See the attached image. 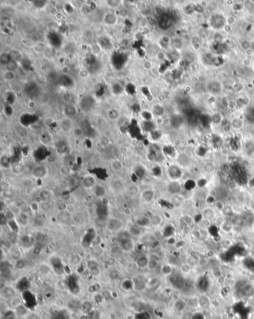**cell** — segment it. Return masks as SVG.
<instances>
[{"mask_svg":"<svg viewBox=\"0 0 254 319\" xmlns=\"http://www.w3.org/2000/svg\"><path fill=\"white\" fill-rule=\"evenodd\" d=\"M131 237L129 232H121L118 235V241L120 248L125 252L132 251L134 247V243Z\"/></svg>","mask_w":254,"mask_h":319,"instance_id":"obj_1","label":"cell"},{"mask_svg":"<svg viewBox=\"0 0 254 319\" xmlns=\"http://www.w3.org/2000/svg\"><path fill=\"white\" fill-rule=\"evenodd\" d=\"M166 175L170 181H180L183 177V169L179 165L172 164L166 169Z\"/></svg>","mask_w":254,"mask_h":319,"instance_id":"obj_2","label":"cell"},{"mask_svg":"<svg viewBox=\"0 0 254 319\" xmlns=\"http://www.w3.org/2000/svg\"><path fill=\"white\" fill-rule=\"evenodd\" d=\"M22 298L26 308L34 309L37 306L36 295L30 290H27L22 292Z\"/></svg>","mask_w":254,"mask_h":319,"instance_id":"obj_3","label":"cell"},{"mask_svg":"<svg viewBox=\"0 0 254 319\" xmlns=\"http://www.w3.org/2000/svg\"><path fill=\"white\" fill-rule=\"evenodd\" d=\"M109 187L116 194H121L125 190V183L120 178H113L110 181Z\"/></svg>","mask_w":254,"mask_h":319,"instance_id":"obj_4","label":"cell"},{"mask_svg":"<svg viewBox=\"0 0 254 319\" xmlns=\"http://www.w3.org/2000/svg\"><path fill=\"white\" fill-rule=\"evenodd\" d=\"M67 287L69 291L74 295H77L80 292V286L78 283V280L74 274L70 275L67 279Z\"/></svg>","mask_w":254,"mask_h":319,"instance_id":"obj_5","label":"cell"},{"mask_svg":"<svg viewBox=\"0 0 254 319\" xmlns=\"http://www.w3.org/2000/svg\"><path fill=\"white\" fill-rule=\"evenodd\" d=\"M157 23L159 27H160L161 29H168L172 24V17L171 16L169 13H162L159 17Z\"/></svg>","mask_w":254,"mask_h":319,"instance_id":"obj_6","label":"cell"},{"mask_svg":"<svg viewBox=\"0 0 254 319\" xmlns=\"http://www.w3.org/2000/svg\"><path fill=\"white\" fill-rule=\"evenodd\" d=\"M96 215L98 219L104 222L108 220V207L104 203H100L96 207Z\"/></svg>","mask_w":254,"mask_h":319,"instance_id":"obj_7","label":"cell"},{"mask_svg":"<svg viewBox=\"0 0 254 319\" xmlns=\"http://www.w3.org/2000/svg\"><path fill=\"white\" fill-rule=\"evenodd\" d=\"M52 268L57 274H63L64 273V266L61 258L57 257H53L50 260Z\"/></svg>","mask_w":254,"mask_h":319,"instance_id":"obj_8","label":"cell"},{"mask_svg":"<svg viewBox=\"0 0 254 319\" xmlns=\"http://www.w3.org/2000/svg\"><path fill=\"white\" fill-rule=\"evenodd\" d=\"M123 222L117 218H110L107 222V228L111 231H119L123 227Z\"/></svg>","mask_w":254,"mask_h":319,"instance_id":"obj_9","label":"cell"},{"mask_svg":"<svg viewBox=\"0 0 254 319\" xmlns=\"http://www.w3.org/2000/svg\"><path fill=\"white\" fill-rule=\"evenodd\" d=\"M48 170L46 166L44 165H37L34 166L32 169V175L35 178L41 179L44 178L48 175Z\"/></svg>","mask_w":254,"mask_h":319,"instance_id":"obj_10","label":"cell"},{"mask_svg":"<svg viewBox=\"0 0 254 319\" xmlns=\"http://www.w3.org/2000/svg\"><path fill=\"white\" fill-rule=\"evenodd\" d=\"M182 190V186L179 181H170L167 185V191L172 196L180 194Z\"/></svg>","mask_w":254,"mask_h":319,"instance_id":"obj_11","label":"cell"},{"mask_svg":"<svg viewBox=\"0 0 254 319\" xmlns=\"http://www.w3.org/2000/svg\"><path fill=\"white\" fill-rule=\"evenodd\" d=\"M81 184L86 189H93L97 184L96 178L92 175H87L81 180Z\"/></svg>","mask_w":254,"mask_h":319,"instance_id":"obj_12","label":"cell"},{"mask_svg":"<svg viewBox=\"0 0 254 319\" xmlns=\"http://www.w3.org/2000/svg\"><path fill=\"white\" fill-rule=\"evenodd\" d=\"M156 196V192L154 189H146L143 190L141 193V198L146 203H150L154 200Z\"/></svg>","mask_w":254,"mask_h":319,"instance_id":"obj_13","label":"cell"},{"mask_svg":"<svg viewBox=\"0 0 254 319\" xmlns=\"http://www.w3.org/2000/svg\"><path fill=\"white\" fill-rule=\"evenodd\" d=\"M92 193H93L94 196L96 197V198H103L106 196L107 190L103 185L97 183L93 187V189H92Z\"/></svg>","mask_w":254,"mask_h":319,"instance_id":"obj_14","label":"cell"},{"mask_svg":"<svg viewBox=\"0 0 254 319\" xmlns=\"http://www.w3.org/2000/svg\"><path fill=\"white\" fill-rule=\"evenodd\" d=\"M96 237V232L93 230H89L83 237V245L84 246H90Z\"/></svg>","mask_w":254,"mask_h":319,"instance_id":"obj_15","label":"cell"},{"mask_svg":"<svg viewBox=\"0 0 254 319\" xmlns=\"http://www.w3.org/2000/svg\"><path fill=\"white\" fill-rule=\"evenodd\" d=\"M224 23L225 20L222 15H216V17H213L211 20V25L214 27V28H221L224 26Z\"/></svg>","mask_w":254,"mask_h":319,"instance_id":"obj_16","label":"cell"},{"mask_svg":"<svg viewBox=\"0 0 254 319\" xmlns=\"http://www.w3.org/2000/svg\"><path fill=\"white\" fill-rule=\"evenodd\" d=\"M29 287H30V282L26 277H22L17 283V289L22 292L29 290Z\"/></svg>","mask_w":254,"mask_h":319,"instance_id":"obj_17","label":"cell"},{"mask_svg":"<svg viewBox=\"0 0 254 319\" xmlns=\"http://www.w3.org/2000/svg\"><path fill=\"white\" fill-rule=\"evenodd\" d=\"M47 153H48L47 149H46L44 146H41L39 147L34 152V155L36 159H37L39 160H42L47 157Z\"/></svg>","mask_w":254,"mask_h":319,"instance_id":"obj_18","label":"cell"},{"mask_svg":"<svg viewBox=\"0 0 254 319\" xmlns=\"http://www.w3.org/2000/svg\"><path fill=\"white\" fill-rule=\"evenodd\" d=\"M149 261V257H148L145 255H142L139 257L136 260V265L139 268H145L148 267Z\"/></svg>","mask_w":254,"mask_h":319,"instance_id":"obj_19","label":"cell"},{"mask_svg":"<svg viewBox=\"0 0 254 319\" xmlns=\"http://www.w3.org/2000/svg\"><path fill=\"white\" fill-rule=\"evenodd\" d=\"M202 216L204 219L211 221L216 217V212H215L214 209L212 207H207L203 210Z\"/></svg>","mask_w":254,"mask_h":319,"instance_id":"obj_20","label":"cell"},{"mask_svg":"<svg viewBox=\"0 0 254 319\" xmlns=\"http://www.w3.org/2000/svg\"><path fill=\"white\" fill-rule=\"evenodd\" d=\"M61 127L62 130L64 131V132H69L72 129V122L69 118H65V119H63L61 121Z\"/></svg>","mask_w":254,"mask_h":319,"instance_id":"obj_21","label":"cell"},{"mask_svg":"<svg viewBox=\"0 0 254 319\" xmlns=\"http://www.w3.org/2000/svg\"><path fill=\"white\" fill-rule=\"evenodd\" d=\"M88 267L90 268L91 274L92 275L95 276V277H97V276L99 275L100 274V268L98 267V265L97 264L96 262L95 261L90 260L88 262Z\"/></svg>","mask_w":254,"mask_h":319,"instance_id":"obj_22","label":"cell"},{"mask_svg":"<svg viewBox=\"0 0 254 319\" xmlns=\"http://www.w3.org/2000/svg\"><path fill=\"white\" fill-rule=\"evenodd\" d=\"M207 88H208L209 91L210 92H212V93L218 94L221 92V90H222V86H221V84H219L218 82H212L208 84Z\"/></svg>","mask_w":254,"mask_h":319,"instance_id":"obj_23","label":"cell"},{"mask_svg":"<svg viewBox=\"0 0 254 319\" xmlns=\"http://www.w3.org/2000/svg\"><path fill=\"white\" fill-rule=\"evenodd\" d=\"M223 193H224V194H225V195H227V196H228V194H229L228 190L225 188V187H218V188L216 189V198L218 199V201H222H222L225 200V199L227 198L226 197L224 196V195H223Z\"/></svg>","mask_w":254,"mask_h":319,"instance_id":"obj_24","label":"cell"},{"mask_svg":"<svg viewBox=\"0 0 254 319\" xmlns=\"http://www.w3.org/2000/svg\"><path fill=\"white\" fill-rule=\"evenodd\" d=\"M134 174L136 175V176L138 177V178L142 179V178H144V177H145V175H146V174H147V172H146V170H145V167H143L142 166L139 165L135 167Z\"/></svg>","mask_w":254,"mask_h":319,"instance_id":"obj_25","label":"cell"},{"mask_svg":"<svg viewBox=\"0 0 254 319\" xmlns=\"http://www.w3.org/2000/svg\"><path fill=\"white\" fill-rule=\"evenodd\" d=\"M116 20H117V18H116V15H114L113 13H107V14L104 17V21L107 25L115 24V23L116 22Z\"/></svg>","mask_w":254,"mask_h":319,"instance_id":"obj_26","label":"cell"},{"mask_svg":"<svg viewBox=\"0 0 254 319\" xmlns=\"http://www.w3.org/2000/svg\"><path fill=\"white\" fill-rule=\"evenodd\" d=\"M177 161L179 163V166L183 167V166H187L189 163V158L185 154H181L177 157Z\"/></svg>","mask_w":254,"mask_h":319,"instance_id":"obj_27","label":"cell"},{"mask_svg":"<svg viewBox=\"0 0 254 319\" xmlns=\"http://www.w3.org/2000/svg\"><path fill=\"white\" fill-rule=\"evenodd\" d=\"M243 121L242 119H238V118H235V119H232L231 124H230V126L233 129H235V130H239V129H241L243 127Z\"/></svg>","mask_w":254,"mask_h":319,"instance_id":"obj_28","label":"cell"},{"mask_svg":"<svg viewBox=\"0 0 254 319\" xmlns=\"http://www.w3.org/2000/svg\"><path fill=\"white\" fill-rule=\"evenodd\" d=\"M81 308L82 309L83 312L88 315L89 313L92 311V303H91L90 301H84V302L81 304Z\"/></svg>","mask_w":254,"mask_h":319,"instance_id":"obj_29","label":"cell"},{"mask_svg":"<svg viewBox=\"0 0 254 319\" xmlns=\"http://www.w3.org/2000/svg\"><path fill=\"white\" fill-rule=\"evenodd\" d=\"M64 113L68 118L70 117H72L73 115H75V113H76V110L75 108L73 107L71 104H69V105L66 106L64 109Z\"/></svg>","mask_w":254,"mask_h":319,"instance_id":"obj_30","label":"cell"},{"mask_svg":"<svg viewBox=\"0 0 254 319\" xmlns=\"http://www.w3.org/2000/svg\"><path fill=\"white\" fill-rule=\"evenodd\" d=\"M135 319H151V316L150 312L148 311H142L135 315Z\"/></svg>","mask_w":254,"mask_h":319,"instance_id":"obj_31","label":"cell"},{"mask_svg":"<svg viewBox=\"0 0 254 319\" xmlns=\"http://www.w3.org/2000/svg\"><path fill=\"white\" fill-rule=\"evenodd\" d=\"M122 287L125 291H131V290L133 289V287H134V284H133V281L131 280H125L122 283Z\"/></svg>","mask_w":254,"mask_h":319,"instance_id":"obj_32","label":"cell"},{"mask_svg":"<svg viewBox=\"0 0 254 319\" xmlns=\"http://www.w3.org/2000/svg\"><path fill=\"white\" fill-rule=\"evenodd\" d=\"M129 233L131 236H134V237H137V236H139L141 234V227L138 225H133L131 226L130 227Z\"/></svg>","mask_w":254,"mask_h":319,"instance_id":"obj_33","label":"cell"},{"mask_svg":"<svg viewBox=\"0 0 254 319\" xmlns=\"http://www.w3.org/2000/svg\"><path fill=\"white\" fill-rule=\"evenodd\" d=\"M170 122L172 123V125L174 127H180L183 124V119H182L181 117H179V116H175V117H174V118H172Z\"/></svg>","mask_w":254,"mask_h":319,"instance_id":"obj_34","label":"cell"},{"mask_svg":"<svg viewBox=\"0 0 254 319\" xmlns=\"http://www.w3.org/2000/svg\"><path fill=\"white\" fill-rule=\"evenodd\" d=\"M16 77V74L13 71H10L7 70L6 72L3 74V78L5 81H7V82H11V81H13V79Z\"/></svg>","mask_w":254,"mask_h":319,"instance_id":"obj_35","label":"cell"},{"mask_svg":"<svg viewBox=\"0 0 254 319\" xmlns=\"http://www.w3.org/2000/svg\"><path fill=\"white\" fill-rule=\"evenodd\" d=\"M3 295L6 297H11L15 295V291L11 287H5L2 290Z\"/></svg>","mask_w":254,"mask_h":319,"instance_id":"obj_36","label":"cell"},{"mask_svg":"<svg viewBox=\"0 0 254 319\" xmlns=\"http://www.w3.org/2000/svg\"><path fill=\"white\" fill-rule=\"evenodd\" d=\"M161 271H162V274H165V275L170 276V275H172V267L171 265L166 264L162 266V268H161Z\"/></svg>","mask_w":254,"mask_h":319,"instance_id":"obj_37","label":"cell"},{"mask_svg":"<svg viewBox=\"0 0 254 319\" xmlns=\"http://www.w3.org/2000/svg\"><path fill=\"white\" fill-rule=\"evenodd\" d=\"M173 196V199H172V203H173V204H174V205H176V206L181 205L182 203L183 202V198H182L183 197L181 198L180 194L175 195V196Z\"/></svg>","mask_w":254,"mask_h":319,"instance_id":"obj_38","label":"cell"},{"mask_svg":"<svg viewBox=\"0 0 254 319\" xmlns=\"http://www.w3.org/2000/svg\"><path fill=\"white\" fill-rule=\"evenodd\" d=\"M153 113H154V115L157 116V117H160V116H162L164 113L163 107L161 105L157 104V105L154 106V108H153Z\"/></svg>","mask_w":254,"mask_h":319,"instance_id":"obj_39","label":"cell"},{"mask_svg":"<svg viewBox=\"0 0 254 319\" xmlns=\"http://www.w3.org/2000/svg\"><path fill=\"white\" fill-rule=\"evenodd\" d=\"M0 61H1V63L2 64L7 65L9 62L12 61V58H11V56L8 54H2L1 55V57H0Z\"/></svg>","mask_w":254,"mask_h":319,"instance_id":"obj_40","label":"cell"},{"mask_svg":"<svg viewBox=\"0 0 254 319\" xmlns=\"http://www.w3.org/2000/svg\"><path fill=\"white\" fill-rule=\"evenodd\" d=\"M3 319H16V313L13 310H7L3 314Z\"/></svg>","mask_w":254,"mask_h":319,"instance_id":"obj_41","label":"cell"},{"mask_svg":"<svg viewBox=\"0 0 254 319\" xmlns=\"http://www.w3.org/2000/svg\"><path fill=\"white\" fill-rule=\"evenodd\" d=\"M51 319H68L67 315L62 312H56L52 315Z\"/></svg>","mask_w":254,"mask_h":319,"instance_id":"obj_42","label":"cell"},{"mask_svg":"<svg viewBox=\"0 0 254 319\" xmlns=\"http://www.w3.org/2000/svg\"><path fill=\"white\" fill-rule=\"evenodd\" d=\"M143 129L145 131H148V132H152L153 131H154V127H153L152 123L150 121H145L144 123H143Z\"/></svg>","mask_w":254,"mask_h":319,"instance_id":"obj_43","label":"cell"},{"mask_svg":"<svg viewBox=\"0 0 254 319\" xmlns=\"http://www.w3.org/2000/svg\"><path fill=\"white\" fill-rule=\"evenodd\" d=\"M111 167L114 171L119 172L122 169V164L119 160H115V161H113V163H112Z\"/></svg>","mask_w":254,"mask_h":319,"instance_id":"obj_44","label":"cell"},{"mask_svg":"<svg viewBox=\"0 0 254 319\" xmlns=\"http://www.w3.org/2000/svg\"><path fill=\"white\" fill-rule=\"evenodd\" d=\"M32 239V237H30L29 236H23V237L21 238V242H22L23 246L28 247L30 246Z\"/></svg>","mask_w":254,"mask_h":319,"instance_id":"obj_45","label":"cell"},{"mask_svg":"<svg viewBox=\"0 0 254 319\" xmlns=\"http://www.w3.org/2000/svg\"><path fill=\"white\" fill-rule=\"evenodd\" d=\"M158 263H159V261L149 258L148 267L147 268H149L150 270H154L155 268L158 266Z\"/></svg>","mask_w":254,"mask_h":319,"instance_id":"obj_46","label":"cell"},{"mask_svg":"<svg viewBox=\"0 0 254 319\" xmlns=\"http://www.w3.org/2000/svg\"><path fill=\"white\" fill-rule=\"evenodd\" d=\"M222 121L223 119L219 113H216L211 117V122H212L214 124H220L222 122Z\"/></svg>","mask_w":254,"mask_h":319,"instance_id":"obj_47","label":"cell"},{"mask_svg":"<svg viewBox=\"0 0 254 319\" xmlns=\"http://www.w3.org/2000/svg\"><path fill=\"white\" fill-rule=\"evenodd\" d=\"M1 164L3 167L8 168L10 166V164H11V160H10V158L7 157V156H3L1 159Z\"/></svg>","mask_w":254,"mask_h":319,"instance_id":"obj_48","label":"cell"},{"mask_svg":"<svg viewBox=\"0 0 254 319\" xmlns=\"http://www.w3.org/2000/svg\"><path fill=\"white\" fill-rule=\"evenodd\" d=\"M7 68V70H10V71H13L14 69H17V64L16 63V61H11V62H9L6 65Z\"/></svg>","mask_w":254,"mask_h":319,"instance_id":"obj_49","label":"cell"},{"mask_svg":"<svg viewBox=\"0 0 254 319\" xmlns=\"http://www.w3.org/2000/svg\"><path fill=\"white\" fill-rule=\"evenodd\" d=\"M109 117L111 119H116L118 117H119V113L118 111L116 110H111V111H109Z\"/></svg>","mask_w":254,"mask_h":319,"instance_id":"obj_50","label":"cell"},{"mask_svg":"<svg viewBox=\"0 0 254 319\" xmlns=\"http://www.w3.org/2000/svg\"><path fill=\"white\" fill-rule=\"evenodd\" d=\"M195 56L194 54L191 53V52H188V53H187V55H185V60L189 62V63H192V62H193L194 61H195Z\"/></svg>","mask_w":254,"mask_h":319,"instance_id":"obj_51","label":"cell"},{"mask_svg":"<svg viewBox=\"0 0 254 319\" xmlns=\"http://www.w3.org/2000/svg\"><path fill=\"white\" fill-rule=\"evenodd\" d=\"M245 147L247 152H250V153H253V152H254V142H248L246 143Z\"/></svg>","mask_w":254,"mask_h":319,"instance_id":"obj_52","label":"cell"},{"mask_svg":"<svg viewBox=\"0 0 254 319\" xmlns=\"http://www.w3.org/2000/svg\"><path fill=\"white\" fill-rule=\"evenodd\" d=\"M161 135H162V134H161L160 131H159L154 130L151 132V137H152V138L154 139V140H159V139L161 137Z\"/></svg>","mask_w":254,"mask_h":319,"instance_id":"obj_53","label":"cell"},{"mask_svg":"<svg viewBox=\"0 0 254 319\" xmlns=\"http://www.w3.org/2000/svg\"><path fill=\"white\" fill-rule=\"evenodd\" d=\"M100 289V286L98 285V283H95L93 284V285L90 286V287H89V292H90L92 293H94V292H98V290H99Z\"/></svg>","mask_w":254,"mask_h":319,"instance_id":"obj_54","label":"cell"},{"mask_svg":"<svg viewBox=\"0 0 254 319\" xmlns=\"http://www.w3.org/2000/svg\"><path fill=\"white\" fill-rule=\"evenodd\" d=\"M73 133H74L75 136L77 137H80L84 134V131L81 127H76L74 131H73Z\"/></svg>","mask_w":254,"mask_h":319,"instance_id":"obj_55","label":"cell"},{"mask_svg":"<svg viewBox=\"0 0 254 319\" xmlns=\"http://www.w3.org/2000/svg\"><path fill=\"white\" fill-rule=\"evenodd\" d=\"M89 317H90V319H99L100 318V315L97 311H92V312L89 313Z\"/></svg>","mask_w":254,"mask_h":319,"instance_id":"obj_56","label":"cell"},{"mask_svg":"<svg viewBox=\"0 0 254 319\" xmlns=\"http://www.w3.org/2000/svg\"><path fill=\"white\" fill-rule=\"evenodd\" d=\"M181 271L185 274L189 273L190 271H191V266H190V265L188 263L183 264V266H181Z\"/></svg>","mask_w":254,"mask_h":319,"instance_id":"obj_57","label":"cell"},{"mask_svg":"<svg viewBox=\"0 0 254 319\" xmlns=\"http://www.w3.org/2000/svg\"><path fill=\"white\" fill-rule=\"evenodd\" d=\"M174 45L177 49H180V48L183 47V42L180 39L177 38V39H174Z\"/></svg>","mask_w":254,"mask_h":319,"instance_id":"obj_58","label":"cell"},{"mask_svg":"<svg viewBox=\"0 0 254 319\" xmlns=\"http://www.w3.org/2000/svg\"><path fill=\"white\" fill-rule=\"evenodd\" d=\"M25 262L22 260H19L17 261L16 263V268H18V269H22L23 268L25 267Z\"/></svg>","mask_w":254,"mask_h":319,"instance_id":"obj_59","label":"cell"},{"mask_svg":"<svg viewBox=\"0 0 254 319\" xmlns=\"http://www.w3.org/2000/svg\"><path fill=\"white\" fill-rule=\"evenodd\" d=\"M242 46L245 49L247 50L250 49V47H251V43H250V42L247 41V40H245V41H243L242 42Z\"/></svg>","mask_w":254,"mask_h":319,"instance_id":"obj_60","label":"cell"},{"mask_svg":"<svg viewBox=\"0 0 254 319\" xmlns=\"http://www.w3.org/2000/svg\"><path fill=\"white\" fill-rule=\"evenodd\" d=\"M158 168L159 167H154V172H153V174H154L155 176H160V174H161V172H158L157 171Z\"/></svg>","mask_w":254,"mask_h":319,"instance_id":"obj_61","label":"cell"},{"mask_svg":"<svg viewBox=\"0 0 254 319\" xmlns=\"http://www.w3.org/2000/svg\"><path fill=\"white\" fill-rule=\"evenodd\" d=\"M234 22H235V18H234L233 17L230 16V17H228V20H227L228 24H232Z\"/></svg>","mask_w":254,"mask_h":319,"instance_id":"obj_62","label":"cell"},{"mask_svg":"<svg viewBox=\"0 0 254 319\" xmlns=\"http://www.w3.org/2000/svg\"><path fill=\"white\" fill-rule=\"evenodd\" d=\"M200 47H201V46H200V44L198 43V42H195V43L193 45V48H195V49H200Z\"/></svg>","mask_w":254,"mask_h":319,"instance_id":"obj_63","label":"cell"},{"mask_svg":"<svg viewBox=\"0 0 254 319\" xmlns=\"http://www.w3.org/2000/svg\"><path fill=\"white\" fill-rule=\"evenodd\" d=\"M253 28H254V27H253Z\"/></svg>","mask_w":254,"mask_h":319,"instance_id":"obj_64","label":"cell"}]
</instances>
